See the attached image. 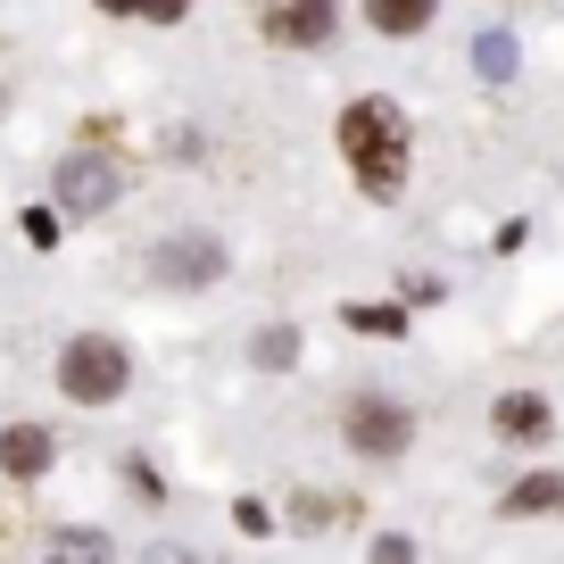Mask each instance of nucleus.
<instances>
[{"mask_svg":"<svg viewBox=\"0 0 564 564\" xmlns=\"http://www.w3.org/2000/svg\"><path fill=\"white\" fill-rule=\"evenodd\" d=\"M340 150H349V166H357L366 192L390 199L406 183V124H399V108H390V100H357L349 117H340Z\"/></svg>","mask_w":564,"mask_h":564,"instance_id":"nucleus-1","label":"nucleus"},{"mask_svg":"<svg viewBox=\"0 0 564 564\" xmlns=\"http://www.w3.org/2000/svg\"><path fill=\"white\" fill-rule=\"evenodd\" d=\"M124 349L108 333H84V340H67V357H58V390H67V399H84V406H108L124 390Z\"/></svg>","mask_w":564,"mask_h":564,"instance_id":"nucleus-2","label":"nucleus"},{"mask_svg":"<svg viewBox=\"0 0 564 564\" xmlns=\"http://www.w3.org/2000/svg\"><path fill=\"white\" fill-rule=\"evenodd\" d=\"M258 25L282 51H307V42L333 34V0H258Z\"/></svg>","mask_w":564,"mask_h":564,"instance_id":"nucleus-3","label":"nucleus"},{"mask_svg":"<svg viewBox=\"0 0 564 564\" xmlns=\"http://www.w3.org/2000/svg\"><path fill=\"white\" fill-rule=\"evenodd\" d=\"M349 448H366V457H399V448H406V406L349 399Z\"/></svg>","mask_w":564,"mask_h":564,"instance_id":"nucleus-4","label":"nucleus"},{"mask_svg":"<svg viewBox=\"0 0 564 564\" xmlns=\"http://www.w3.org/2000/svg\"><path fill=\"white\" fill-rule=\"evenodd\" d=\"M51 432H42V423H9V432H0V465H9V474H18V481H34L42 474V465H51Z\"/></svg>","mask_w":564,"mask_h":564,"instance_id":"nucleus-5","label":"nucleus"},{"mask_svg":"<svg viewBox=\"0 0 564 564\" xmlns=\"http://www.w3.org/2000/svg\"><path fill=\"white\" fill-rule=\"evenodd\" d=\"M108 192H117V183H108L100 159H75L67 175H58V199H67V208H108Z\"/></svg>","mask_w":564,"mask_h":564,"instance_id":"nucleus-6","label":"nucleus"},{"mask_svg":"<svg viewBox=\"0 0 564 564\" xmlns=\"http://www.w3.org/2000/svg\"><path fill=\"white\" fill-rule=\"evenodd\" d=\"M159 274H166V282H208V274H216V249H208V241H166Z\"/></svg>","mask_w":564,"mask_h":564,"instance_id":"nucleus-7","label":"nucleus"},{"mask_svg":"<svg viewBox=\"0 0 564 564\" xmlns=\"http://www.w3.org/2000/svg\"><path fill=\"white\" fill-rule=\"evenodd\" d=\"M366 18L382 34H415V25H432V0H366Z\"/></svg>","mask_w":564,"mask_h":564,"instance_id":"nucleus-8","label":"nucleus"},{"mask_svg":"<svg viewBox=\"0 0 564 564\" xmlns=\"http://www.w3.org/2000/svg\"><path fill=\"white\" fill-rule=\"evenodd\" d=\"M498 432H507V441H540V432H547V406L540 399H498Z\"/></svg>","mask_w":564,"mask_h":564,"instance_id":"nucleus-9","label":"nucleus"},{"mask_svg":"<svg viewBox=\"0 0 564 564\" xmlns=\"http://www.w3.org/2000/svg\"><path fill=\"white\" fill-rule=\"evenodd\" d=\"M349 324H357V333H399V316H390V307H349Z\"/></svg>","mask_w":564,"mask_h":564,"instance_id":"nucleus-10","label":"nucleus"},{"mask_svg":"<svg viewBox=\"0 0 564 564\" xmlns=\"http://www.w3.org/2000/svg\"><path fill=\"white\" fill-rule=\"evenodd\" d=\"M141 9H150V18H183V9H192V0H141Z\"/></svg>","mask_w":564,"mask_h":564,"instance_id":"nucleus-11","label":"nucleus"},{"mask_svg":"<svg viewBox=\"0 0 564 564\" xmlns=\"http://www.w3.org/2000/svg\"><path fill=\"white\" fill-rule=\"evenodd\" d=\"M100 9H141V0H100Z\"/></svg>","mask_w":564,"mask_h":564,"instance_id":"nucleus-12","label":"nucleus"}]
</instances>
